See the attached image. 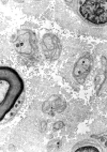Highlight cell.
Instances as JSON below:
<instances>
[{
  "label": "cell",
  "mask_w": 107,
  "mask_h": 152,
  "mask_svg": "<svg viewBox=\"0 0 107 152\" xmlns=\"http://www.w3.org/2000/svg\"><path fill=\"white\" fill-rule=\"evenodd\" d=\"M107 2L102 0L82 1L79 11L82 16L94 25H106L107 23Z\"/></svg>",
  "instance_id": "obj_1"
},
{
  "label": "cell",
  "mask_w": 107,
  "mask_h": 152,
  "mask_svg": "<svg viewBox=\"0 0 107 152\" xmlns=\"http://www.w3.org/2000/svg\"><path fill=\"white\" fill-rule=\"evenodd\" d=\"M43 49H44V54L47 59H58L59 55H60L61 45L57 37L52 33H47L43 38Z\"/></svg>",
  "instance_id": "obj_3"
},
{
  "label": "cell",
  "mask_w": 107,
  "mask_h": 152,
  "mask_svg": "<svg viewBox=\"0 0 107 152\" xmlns=\"http://www.w3.org/2000/svg\"><path fill=\"white\" fill-rule=\"evenodd\" d=\"M75 151H92V152H98V151H100V149H99V148H96V147L88 146V147H79V148L75 149Z\"/></svg>",
  "instance_id": "obj_6"
},
{
  "label": "cell",
  "mask_w": 107,
  "mask_h": 152,
  "mask_svg": "<svg viewBox=\"0 0 107 152\" xmlns=\"http://www.w3.org/2000/svg\"><path fill=\"white\" fill-rule=\"evenodd\" d=\"M63 126H64V123L61 122V121H58V122H56L55 124H54V129H55V130H59V129L63 128Z\"/></svg>",
  "instance_id": "obj_8"
},
{
  "label": "cell",
  "mask_w": 107,
  "mask_h": 152,
  "mask_svg": "<svg viewBox=\"0 0 107 152\" xmlns=\"http://www.w3.org/2000/svg\"><path fill=\"white\" fill-rule=\"evenodd\" d=\"M14 45L16 50L25 56H32L38 50L36 34L29 30H23L15 38Z\"/></svg>",
  "instance_id": "obj_2"
},
{
  "label": "cell",
  "mask_w": 107,
  "mask_h": 152,
  "mask_svg": "<svg viewBox=\"0 0 107 152\" xmlns=\"http://www.w3.org/2000/svg\"><path fill=\"white\" fill-rule=\"evenodd\" d=\"M66 107V103L62 100V99H57L56 102L54 103V108H55L57 111H59V113L64 110Z\"/></svg>",
  "instance_id": "obj_5"
},
{
  "label": "cell",
  "mask_w": 107,
  "mask_h": 152,
  "mask_svg": "<svg viewBox=\"0 0 107 152\" xmlns=\"http://www.w3.org/2000/svg\"><path fill=\"white\" fill-rule=\"evenodd\" d=\"M42 109H43V111H44V113L52 114V113H50V109H52V104H50L49 102H45V103L43 104V106H42Z\"/></svg>",
  "instance_id": "obj_7"
},
{
  "label": "cell",
  "mask_w": 107,
  "mask_h": 152,
  "mask_svg": "<svg viewBox=\"0 0 107 152\" xmlns=\"http://www.w3.org/2000/svg\"><path fill=\"white\" fill-rule=\"evenodd\" d=\"M92 66V59L89 54L84 55L82 57L79 58V60L75 63L74 71H73V76L79 84H82L85 82L86 77L89 74Z\"/></svg>",
  "instance_id": "obj_4"
}]
</instances>
